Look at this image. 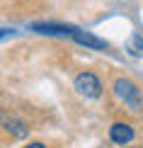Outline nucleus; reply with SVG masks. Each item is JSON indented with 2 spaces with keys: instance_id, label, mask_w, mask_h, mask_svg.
I'll list each match as a JSON object with an SVG mask.
<instances>
[{
  "instance_id": "3",
  "label": "nucleus",
  "mask_w": 143,
  "mask_h": 148,
  "mask_svg": "<svg viewBox=\"0 0 143 148\" xmlns=\"http://www.w3.org/2000/svg\"><path fill=\"white\" fill-rule=\"evenodd\" d=\"M136 138V131L131 124H126V121H114V124L109 126V141L116 146H126L131 143V141Z\"/></svg>"
},
{
  "instance_id": "2",
  "label": "nucleus",
  "mask_w": 143,
  "mask_h": 148,
  "mask_svg": "<svg viewBox=\"0 0 143 148\" xmlns=\"http://www.w3.org/2000/svg\"><path fill=\"white\" fill-rule=\"evenodd\" d=\"M73 88H75L83 97L95 100V97L102 95V80H99L95 73L85 71V73H78V75H75V80H73Z\"/></svg>"
},
{
  "instance_id": "1",
  "label": "nucleus",
  "mask_w": 143,
  "mask_h": 148,
  "mask_svg": "<svg viewBox=\"0 0 143 148\" xmlns=\"http://www.w3.org/2000/svg\"><path fill=\"white\" fill-rule=\"evenodd\" d=\"M112 90H114V95L119 97V100L126 104L131 112H136V114L143 112V92H141V88L133 83V80H129V78H116L114 83H112Z\"/></svg>"
},
{
  "instance_id": "4",
  "label": "nucleus",
  "mask_w": 143,
  "mask_h": 148,
  "mask_svg": "<svg viewBox=\"0 0 143 148\" xmlns=\"http://www.w3.org/2000/svg\"><path fill=\"white\" fill-rule=\"evenodd\" d=\"M70 39H75L78 44H83V46L97 49V51H107V49H109V44H107V41L97 39V36H92V34H88V32H83V29H75V32H73V36H70Z\"/></svg>"
},
{
  "instance_id": "8",
  "label": "nucleus",
  "mask_w": 143,
  "mask_h": 148,
  "mask_svg": "<svg viewBox=\"0 0 143 148\" xmlns=\"http://www.w3.org/2000/svg\"><path fill=\"white\" fill-rule=\"evenodd\" d=\"M24 148H49L46 143H39V141H34V143H29V146H24Z\"/></svg>"
},
{
  "instance_id": "10",
  "label": "nucleus",
  "mask_w": 143,
  "mask_h": 148,
  "mask_svg": "<svg viewBox=\"0 0 143 148\" xmlns=\"http://www.w3.org/2000/svg\"><path fill=\"white\" fill-rule=\"evenodd\" d=\"M131 148H143V146H131Z\"/></svg>"
},
{
  "instance_id": "7",
  "label": "nucleus",
  "mask_w": 143,
  "mask_h": 148,
  "mask_svg": "<svg viewBox=\"0 0 143 148\" xmlns=\"http://www.w3.org/2000/svg\"><path fill=\"white\" fill-rule=\"evenodd\" d=\"M129 51H131L133 56H143V39L138 34H133L131 39H129Z\"/></svg>"
},
{
  "instance_id": "5",
  "label": "nucleus",
  "mask_w": 143,
  "mask_h": 148,
  "mask_svg": "<svg viewBox=\"0 0 143 148\" xmlns=\"http://www.w3.org/2000/svg\"><path fill=\"white\" fill-rule=\"evenodd\" d=\"M0 124H3L12 136H24L27 134V126H24V121H20L17 116H12L8 112H0Z\"/></svg>"
},
{
  "instance_id": "6",
  "label": "nucleus",
  "mask_w": 143,
  "mask_h": 148,
  "mask_svg": "<svg viewBox=\"0 0 143 148\" xmlns=\"http://www.w3.org/2000/svg\"><path fill=\"white\" fill-rule=\"evenodd\" d=\"M32 29L41 34H56V36H73L78 27H66V24H51V22H44V24H34Z\"/></svg>"
},
{
  "instance_id": "9",
  "label": "nucleus",
  "mask_w": 143,
  "mask_h": 148,
  "mask_svg": "<svg viewBox=\"0 0 143 148\" xmlns=\"http://www.w3.org/2000/svg\"><path fill=\"white\" fill-rule=\"evenodd\" d=\"M12 32H10V29H3V32H0V39H3V36H10Z\"/></svg>"
}]
</instances>
